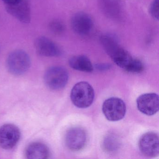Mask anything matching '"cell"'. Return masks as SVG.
Wrapping results in <instances>:
<instances>
[{"label":"cell","instance_id":"6da1fadb","mask_svg":"<svg viewBox=\"0 0 159 159\" xmlns=\"http://www.w3.org/2000/svg\"><path fill=\"white\" fill-rule=\"evenodd\" d=\"M100 41L105 52L115 64L127 71L134 58L119 44L116 38L112 35H102Z\"/></svg>","mask_w":159,"mask_h":159},{"label":"cell","instance_id":"7a4b0ae2","mask_svg":"<svg viewBox=\"0 0 159 159\" xmlns=\"http://www.w3.org/2000/svg\"><path fill=\"white\" fill-rule=\"evenodd\" d=\"M94 97L93 88L86 82H80L75 84L70 93L72 103L80 108H86L91 106Z\"/></svg>","mask_w":159,"mask_h":159},{"label":"cell","instance_id":"3957f363","mask_svg":"<svg viewBox=\"0 0 159 159\" xmlns=\"http://www.w3.org/2000/svg\"><path fill=\"white\" fill-rule=\"evenodd\" d=\"M30 66L29 56L23 50L12 52L7 59V67L10 73L21 75L26 72Z\"/></svg>","mask_w":159,"mask_h":159},{"label":"cell","instance_id":"277c9868","mask_svg":"<svg viewBox=\"0 0 159 159\" xmlns=\"http://www.w3.org/2000/svg\"><path fill=\"white\" fill-rule=\"evenodd\" d=\"M126 105L123 100L118 98L106 99L102 105V111L107 120L117 121L122 120L126 113Z\"/></svg>","mask_w":159,"mask_h":159},{"label":"cell","instance_id":"5b68a950","mask_svg":"<svg viewBox=\"0 0 159 159\" xmlns=\"http://www.w3.org/2000/svg\"><path fill=\"white\" fill-rule=\"evenodd\" d=\"M68 73L61 66H53L47 70L44 74L45 84L50 89L58 90L66 86L68 80Z\"/></svg>","mask_w":159,"mask_h":159},{"label":"cell","instance_id":"8992f818","mask_svg":"<svg viewBox=\"0 0 159 159\" xmlns=\"http://www.w3.org/2000/svg\"><path fill=\"white\" fill-rule=\"evenodd\" d=\"M139 147L140 152L146 157H157L159 154V136L152 132L143 134L139 139Z\"/></svg>","mask_w":159,"mask_h":159},{"label":"cell","instance_id":"52a82bcc","mask_svg":"<svg viewBox=\"0 0 159 159\" xmlns=\"http://www.w3.org/2000/svg\"><path fill=\"white\" fill-rule=\"evenodd\" d=\"M87 141V133L84 128L73 127L67 132L65 142L70 150L80 151L85 147Z\"/></svg>","mask_w":159,"mask_h":159},{"label":"cell","instance_id":"ba28073f","mask_svg":"<svg viewBox=\"0 0 159 159\" xmlns=\"http://www.w3.org/2000/svg\"><path fill=\"white\" fill-rule=\"evenodd\" d=\"M21 137L18 127L12 124H7L0 127V147L4 149L13 148Z\"/></svg>","mask_w":159,"mask_h":159},{"label":"cell","instance_id":"9c48e42d","mask_svg":"<svg viewBox=\"0 0 159 159\" xmlns=\"http://www.w3.org/2000/svg\"><path fill=\"white\" fill-rule=\"evenodd\" d=\"M71 26L74 32L79 36H88L93 29L94 24L92 17L84 12H78L73 16Z\"/></svg>","mask_w":159,"mask_h":159},{"label":"cell","instance_id":"30bf717a","mask_svg":"<svg viewBox=\"0 0 159 159\" xmlns=\"http://www.w3.org/2000/svg\"><path fill=\"white\" fill-rule=\"evenodd\" d=\"M139 110L148 116L156 114L159 109V96L155 93L143 94L136 100Z\"/></svg>","mask_w":159,"mask_h":159},{"label":"cell","instance_id":"8fae6325","mask_svg":"<svg viewBox=\"0 0 159 159\" xmlns=\"http://www.w3.org/2000/svg\"><path fill=\"white\" fill-rule=\"evenodd\" d=\"M7 11L22 23L28 24L31 20L29 0H20L13 4L7 5Z\"/></svg>","mask_w":159,"mask_h":159},{"label":"cell","instance_id":"7c38bea8","mask_svg":"<svg viewBox=\"0 0 159 159\" xmlns=\"http://www.w3.org/2000/svg\"><path fill=\"white\" fill-rule=\"evenodd\" d=\"M35 45L38 53L42 56L54 57L60 56L62 53V50L56 43L45 37L38 38Z\"/></svg>","mask_w":159,"mask_h":159},{"label":"cell","instance_id":"4fadbf2b","mask_svg":"<svg viewBox=\"0 0 159 159\" xmlns=\"http://www.w3.org/2000/svg\"><path fill=\"white\" fill-rule=\"evenodd\" d=\"M29 159H45L49 158L50 150L46 145L41 142H33L29 145L26 150Z\"/></svg>","mask_w":159,"mask_h":159},{"label":"cell","instance_id":"5bb4252c","mask_svg":"<svg viewBox=\"0 0 159 159\" xmlns=\"http://www.w3.org/2000/svg\"><path fill=\"white\" fill-rule=\"evenodd\" d=\"M70 67L79 71L85 72H92L94 67L91 60L84 55L72 57L69 60Z\"/></svg>","mask_w":159,"mask_h":159},{"label":"cell","instance_id":"9a60e30c","mask_svg":"<svg viewBox=\"0 0 159 159\" xmlns=\"http://www.w3.org/2000/svg\"><path fill=\"white\" fill-rule=\"evenodd\" d=\"M103 146L105 151L109 153H113L117 152L120 148V141L116 135L110 134L104 139Z\"/></svg>","mask_w":159,"mask_h":159},{"label":"cell","instance_id":"2e32d148","mask_svg":"<svg viewBox=\"0 0 159 159\" xmlns=\"http://www.w3.org/2000/svg\"><path fill=\"white\" fill-rule=\"evenodd\" d=\"M50 28L51 31L55 34H60L64 32L65 26L62 22L57 20H55L50 23Z\"/></svg>","mask_w":159,"mask_h":159},{"label":"cell","instance_id":"e0dca14e","mask_svg":"<svg viewBox=\"0 0 159 159\" xmlns=\"http://www.w3.org/2000/svg\"><path fill=\"white\" fill-rule=\"evenodd\" d=\"M149 12L154 19H159V0H153L150 6Z\"/></svg>","mask_w":159,"mask_h":159},{"label":"cell","instance_id":"ac0fdd59","mask_svg":"<svg viewBox=\"0 0 159 159\" xmlns=\"http://www.w3.org/2000/svg\"><path fill=\"white\" fill-rule=\"evenodd\" d=\"M96 68L98 70H107L111 68V65L107 64H100L97 65Z\"/></svg>","mask_w":159,"mask_h":159},{"label":"cell","instance_id":"d6986e66","mask_svg":"<svg viewBox=\"0 0 159 159\" xmlns=\"http://www.w3.org/2000/svg\"><path fill=\"white\" fill-rule=\"evenodd\" d=\"M3 2H5L7 5L13 4L18 2L20 0H2Z\"/></svg>","mask_w":159,"mask_h":159}]
</instances>
